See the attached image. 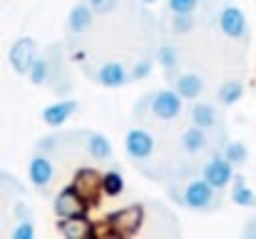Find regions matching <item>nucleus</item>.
Returning a JSON list of instances; mask_svg holds the SVG:
<instances>
[{
  "instance_id": "nucleus-1",
  "label": "nucleus",
  "mask_w": 256,
  "mask_h": 239,
  "mask_svg": "<svg viewBox=\"0 0 256 239\" xmlns=\"http://www.w3.org/2000/svg\"><path fill=\"white\" fill-rule=\"evenodd\" d=\"M170 194L174 197L176 204L194 209V212H214L222 207V189L212 187L204 177H186L176 184L170 187Z\"/></svg>"
},
{
  "instance_id": "nucleus-2",
  "label": "nucleus",
  "mask_w": 256,
  "mask_h": 239,
  "mask_svg": "<svg viewBox=\"0 0 256 239\" xmlns=\"http://www.w3.org/2000/svg\"><path fill=\"white\" fill-rule=\"evenodd\" d=\"M216 28L229 40H246L249 38V20L239 5H224L216 13Z\"/></svg>"
},
{
  "instance_id": "nucleus-3",
  "label": "nucleus",
  "mask_w": 256,
  "mask_h": 239,
  "mask_svg": "<svg viewBox=\"0 0 256 239\" xmlns=\"http://www.w3.org/2000/svg\"><path fill=\"white\" fill-rule=\"evenodd\" d=\"M142 219H144V209L140 204H130L107 217V229L112 237H132L142 227Z\"/></svg>"
},
{
  "instance_id": "nucleus-4",
  "label": "nucleus",
  "mask_w": 256,
  "mask_h": 239,
  "mask_svg": "<svg viewBox=\"0 0 256 239\" xmlns=\"http://www.w3.org/2000/svg\"><path fill=\"white\" fill-rule=\"evenodd\" d=\"M199 177H204L212 187H216V189L224 192V189L232 184V179H234V164L224 157V155L214 152L212 157L199 167Z\"/></svg>"
},
{
  "instance_id": "nucleus-5",
  "label": "nucleus",
  "mask_w": 256,
  "mask_h": 239,
  "mask_svg": "<svg viewBox=\"0 0 256 239\" xmlns=\"http://www.w3.org/2000/svg\"><path fill=\"white\" fill-rule=\"evenodd\" d=\"M182 115V97L174 87H164L152 92V117L162 120V122H172Z\"/></svg>"
},
{
  "instance_id": "nucleus-6",
  "label": "nucleus",
  "mask_w": 256,
  "mask_h": 239,
  "mask_svg": "<svg viewBox=\"0 0 256 239\" xmlns=\"http://www.w3.org/2000/svg\"><path fill=\"white\" fill-rule=\"evenodd\" d=\"M124 152L134 162H147L154 155V137L144 127H132L124 135Z\"/></svg>"
},
{
  "instance_id": "nucleus-7",
  "label": "nucleus",
  "mask_w": 256,
  "mask_h": 239,
  "mask_svg": "<svg viewBox=\"0 0 256 239\" xmlns=\"http://www.w3.org/2000/svg\"><path fill=\"white\" fill-rule=\"evenodd\" d=\"M87 207H90V202L72 184L65 187V189H60L58 197L52 199V209H55L58 217H85Z\"/></svg>"
},
{
  "instance_id": "nucleus-8",
  "label": "nucleus",
  "mask_w": 256,
  "mask_h": 239,
  "mask_svg": "<svg viewBox=\"0 0 256 239\" xmlns=\"http://www.w3.org/2000/svg\"><path fill=\"white\" fill-rule=\"evenodd\" d=\"M38 58V45L32 38H20L12 43L10 53H8V60H10V68L15 75H28L32 60Z\"/></svg>"
},
{
  "instance_id": "nucleus-9",
  "label": "nucleus",
  "mask_w": 256,
  "mask_h": 239,
  "mask_svg": "<svg viewBox=\"0 0 256 239\" xmlns=\"http://www.w3.org/2000/svg\"><path fill=\"white\" fill-rule=\"evenodd\" d=\"M48 55H50V85H48V87H50L55 95H65V92H70L72 82H70V73H68L65 63H62L60 48L52 45V48L48 50Z\"/></svg>"
},
{
  "instance_id": "nucleus-10",
  "label": "nucleus",
  "mask_w": 256,
  "mask_h": 239,
  "mask_svg": "<svg viewBox=\"0 0 256 239\" xmlns=\"http://www.w3.org/2000/svg\"><path fill=\"white\" fill-rule=\"evenodd\" d=\"M28 177H30L32 187H38V189H48V187L52 184L55 167H52V162H50V157H48L45 152H35V155L30 157Z\"/></svg>"
},
{
  "instance_id": "nucleus-11",
  "label": "nucleus",
  "mask_w": 256,
  "mask_h": 239,
  "mask_svg": "<svg viewBox=\"0 0 256 239\" xmlns=\"http://www.w3.org/2000/svg\"><path fill=\"white\" fill-rule=\"evenodd\" d=\"M92 78H94L97 85H102V87H122V85L132 82V80H130V70H127L122 63H117V60H110V63L100 65V68L92 73Z\"/></svg>"
},
{
  "instance_id": "nucleus-12",
  "label": "nucleus",
  "mask_w": 256,
  "mask_h": 239,
  "mask_svg": "<svg viewBox=\"0 0 256 239\" xmlns=\"http://www.w3.org/2000/svg\"><path fill=\"white\" fill-rule=\"evenodd\" d=\"M58 232L65 239H92L94 227L85 217H58Z\"/></svg>"
},
{
  "instance_id": "nucleus-13",
  "label": "nucleus",
  "mask_w": 256,
  "mask_h": 239,
  "mask_svg": "<svg viewBox=\"0 0 256 239\" xmlns=\"http://www.w3.org/2000/svg\"><path fill=\"white\" fill-rule=\"evenodd\" d=\"M78 110H80V105H78L75 100L52 102V105H48V107L42 110V122L50 125V127H60V125H65Z\"/></svg>"
},
{
  "instance_id": "nucleus-14",
  "label": "nucleus",
  "mask_w": 256,
  "mask_h": 239,
  "mask_svg": "<svg viewBox=\"0 0 256 239\" xmlns=\"http://www.w3.org/2000/svg\"><path fill=\"white\" fill-rule=\"evenodd\" d=\"M72 187L85 197L87 202H94L102 192V174L94 172V169H80L72 179Z\"/></svg>"
},
{
  "instance_id": "nucleus-15",
  "label": "nucleus",
  "mask_w": 256,
  "mask_h": 239,
  "mask_svg": "<svg viewBox=\"0 0 256 239\" xmlns=\"http://www.w3.org/2000/svg\"><path fill=\"white\" fill-rule=\"evenodd\" d=\"M189 117H192V125H196V127H202V130H206V132L216 130V127H219V120H222V117H219V110H216L212 102H194Z\"/></svg>"
},
{
  "instance_id": "nucleus-16",
  "label": "nucleus",
  "mask_w": 256,
  "mask_h": 239,
  "mask_svg": "<svg viewBox=\"0 0 256 239\" xmlns=\"http://www.w3.org/2000/svg\"><path fill=\"white\" fill-rule=\"evenodd\" d=\"M92 18H94V10L90 8V3H78L70 15H68V33L70 35H82L92 28Z\"/></svg>"
},
{
  "instance_id": "nucleus-17",
  "label": "nucleus",
  "mask_w": 256,
  "mask_h": 239,
  "mask_svg": "<svg viewBox=\"0 0 256 239\" xmlns=\"http://www.w3.org/2000/svg\"><path fill=\"white\" fill-rule=\"evenodd\" d=\"M172 87L179 92L182 100H196L204 90V80L194 73H179L172 78Z\"/></svg>"
},
{
  "instance_id": "nucleus-18",
  "label": "nucleus",
  "mask_w": 256,
  "mask_h": 239,
  "mask_svg": "<svg viewBox=\"0 0 256 239\" xmlns=\"http://www.w3.org/2000/svg\"><path fill=\"white\" fill-rule=\"evenodd\" d=\"M85 147L87 155L97 162H112L114 157V150H112V142L107 140V135L102 132H85Z\"/></svg>"
},
{
  "instance_id": "nucleus-19",
  "label": "nucleus",
  "mask_w": 256,
  "mask_h": 239,
  "mask_svg": "<svg viewBox=\"0 0 256 239\" xmlns=\"http://www.w3.org/2000/svg\"><path fill=\"white\" fill-rule=\"evenodd\" d=\"M179 142H182V150H184L186 155H199V152L209 150V135H206V130H202V127H196V125L186 127V130L182 132Z\"/></svg>"
},
{
  "instance_id": "nucleus-20",
  "label": "nucleus",
  "mask_w": 256,
  "mask_h": 239,
  "mask_svg": "<svg viewBox=\"0 0 256 239\" xmlns=\"http://www.w3.org/2000/svg\"><path fill=\"white\" fill-rule=\"evenodd\" d=\"M232 202L239 207H256V192L246 184L242 174H234L232 179Z\"/></svg>"
},
{
  "instance_id": "nucleus-21",
  "label": "nucleus",
  "mask_w": 256,
  "mask_h": 239,
  "mask_svg": "<svg viewBox=\"0 0 256 239\" xmlns=\"http://www.w3.org/2000/svg\"><path fill=\"white\" fill-rule=\"evenodd\" d=\"M28 78L35 87H48L50 85V55L48 53H42V55H38L32 60V65L28 70Z\"/></svg>"
},
{
  "instance_id": "nucleus-22",
  "label": "nucleus",
  "mask_w": 256,
  "mask_h": 239,
  "mask_svg": "<svg viewBox=\"0 0 256 239\" xmlns=\"http://www.w3.org/2000/svg\"><path fill=\"white\" fill-rule=\"evenodd\" d=\"M154 60L162 65V70L174 73L179 68V63H182V53H179V48L174 43H162L157 48V53H154Z\"/></svg>"
},
{
  "instance_id": "nucleus-23",
  "label": "nucleus",
  "mask_w": 256,
  "mask_h": 239,
  "mask_svg": "<svg viewBox=\"0 0 256 239\" xmlns=\"http://www.w3.org/2000/svg\"><path fill=\"white\" fill-rule=\"evenodd\" d=\"M216 97H219V102L226 105V107L236 105V102L244 97V82H242V80H226V82H222L219 90H216Z\"/></svg>"
},
{
  "instance_id": "nucleus-24",
  "label": "nucleus",
  "mask_w": 256,
  "mask_h": 239,
  "mask_svg": "<svg viewBox=\"0 0 256 239\" xmlns=\"http://www.w3.org/2000/svg\"><path fill=\"white\" fill-rule=\"evenodd\" d=\"M222 155L229 159L234 167H244V164H246V159H249V150H246V145H244V142L232 140V142H224Z\"/></svg>"
},
{
  "instance_id": "nucleus-25",
  "label": "nucleus",
  "mask_w": 256,
  "mask_h": 239,
  "mask_svg": "<svg viewBox=\"0 0 256 239\" xmlns=\"http://www.w3.org/2000/svg\"><path fill=\"white\" fill-rule=\"evenodd\" d=\"M122 189H124V179H122V174L117 169H110V172L102 174V192L104 194L117 197V194H122Z\"/></svg>"
},
{
  "instance_id": "nucleus-26",
  "label": "nucleus",
  "mask_w": 256,
  "mask_h": 239,
  "mask_svg": "<svg viewBox=\"0 0 256 239\" xmlns=\"http://www.w3.org/2000/svg\"><path fill=\"white\" fill-rule=\"evenodd\" d=\"M170 25H172V33H176V35H186V33H192V30H194V25H196V20H194V13L172 15Z\"/></svg>"
},
{
  "instance_id": "nucleus-27",
  "label": "nucleus",
  "mask_w": 256,
  "mask_h": 239,
  "mask_svg": "<svg viewBox=\"0 0 256 239\" xmlns=\"http://www.w3.org/2000/svg\"><path fill=\"white\" fill-rule=\"evenodd\" d=\"M152 68H154V58H140L137 63H134V68L130 70V80L134 82V80H144L152 75Z\"/></svg>"
},
{
  "instance_id": "nucleus-28",
  "label": "nucleus",
  "mask_w": 256,
  "mask_h": 239,
  "mask_svg": "<svg viewBox=\"0 0 256 239\" xmlns=\"http://www.w3.org/2000/svg\"><path fill=\"white\" fill-rule=\"evenodd\" d=\"M202 0H167V10L172 15H182V13H194L199 8Z\"/></svg>"
},
{
  "instance_id": "nucleus-29",
  "label": "nucleus",
  "mask_w": 256,
  "mask_h": 239,
  "mask_svg": "<svg viewBox=\"0 0 256 239\" xmlns=\"http://www.w3.org/2000/svg\"><path fill=\"white\" fill-rule=\"evenodd\" d=\"M12 239H35V227H32V219H20L18 227L10 232Z\"/></svg>"
},
{
  "instance_id": "nucleus-30",
  "label": "nucleus",
  "mask_w": 256,
  "mask_h": 239,
  "mask_svg": "<svg viewBox=\"0 0 256 239\" xmlns=\"http://www.w3.org/2000/svg\"><path fill=\"white\" fill-rule=\"evenodd\" d=\"M144 115H152V92L150 95H144V97H140V102L134 105V117L140 120H144Z\"/></svg>"
},
{
  "instance_id": "nucleus-31",
  "label": "nucleus",
  "mask_w": 256,
  "mask_h": 239,
  "mask_svg": "<svg viewBox=\"0 0 256 239\" xmlns=\"http://www.w3.org/2000/svg\"><path fill=\"white\" fill-rule=\"evenodd\" d=\"M87 3L97 15H107V13H112L117 8V0H87Z\"/></svg>"
},
{
  "instance_id": "nucleus-32",
  "label": "nucleus",
  "mask_w": 256,
  "mask_h": 239,
  "mask_svg": "<svg viewBox=\"0 0 256 239\" xmlns=\"http://www.w3.org/2000/svg\"><path fill=\"white\" fill-rule=\"evenodd\" d=\"M58 142H60V137H42V140L38 142V152H45V155H50V152L58 147Z\"/></svg>"
},
{
  "instance_id": "nucleus-33",
  "label": "nucleus",
  "mask_w": 256,
  "mask_h": 239,
  "mask_svg": "<svg viewBox=\"0 0 256 239\" xmlns=\"http://www.w3.org/2000/svg\"><path fill=\"white\" fill-rule=\"evenodd\" d=\"M15 217H18V222H20V219H30L28 207H25V204H15Z\"/></svg>"
},
{
  "instance_id": "nucleus-34",
  "label": "nucleus",
  "mask_w": 256,
  "mask_h": 239,
  "mask_svg": "<svg viewBox=\"0 0 256 239\" xmlns=\"http://www.w3.org/2000/svg\"><path fill=\"white\" fill-rule=\"evenodd\" d=\"M244 234H246V237H252V239H256V217L252 219V222H249V224H246Z\"/></svg>"
},
{
  "instance_id": "nucleus-35",
  "label": "nucleus",
  "mask_w": 256,
  "mask_h": 239,
  "mask_svg": "<svg viewBox=\"0 0 256 239\" xmlns=\"http://www.w3.org/2000/svg\"><path fill=\"white\" fill-rule=\"evenodd\" d=\"M142 3H147V5H154V3H160V0H142Z\"/></svg>"
}]
</instances>
